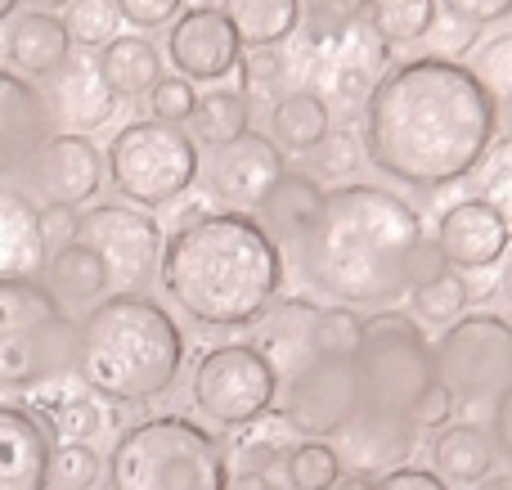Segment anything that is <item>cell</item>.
<instances>
[{"instance_id": "obj_10", "label": "cell", "mask_w": 512, "mask_h": 490, "mask_svg": "<svg viewBox=\"0 0 512 490\" xmlns=\"http://www.w3.org/2000/svg\"><path fill=\"white\" fill-rule=\"evenodd\" d=\"M279 401V369L252 342H221L194 365V405L221 428H252Z\"/></svg>"}, {"instance_id": "obj_42", "label": "cell", "mask_w": 512, "mask_h": 490, "mask_svg": "<svg viewBox=\"0 0 512 490\" xmlns=\"http://www.w3.org/2000/svg\"><path fill=\"white\" fill-rule=\"evenodd\" d=\"M373 490H450L432 468H418V464H400L387 468L382 477H373Z\"/></svg>"}, {"instance_id": "obj_15", "label": "cell", "mask_w": 512, "mask_h": 490, "mask_svg": "<svg viewBox=\"0 0 512 490\" xmlns=\"http://www.w3.org/2000/svg\"><path fill=\"white\" fill-rule=\"evenodd\" d=\"M32 189L41 194L45 207H86L104 185V153L86 140V135H63L50 131V140L32 153L23 171Z\"/></svg>"}, {"instance_id": "obj_38", "label": "cell", "mask_w": 512, "mask_h": 490, "mask_svg": "<svg viewBox=\"0 0 512 490\" xmlns=\"http://www.w3.org/2000/svg\"><path fill=\"white\" fill-rule=\"evenodd\" d=\"M194 104H198V90H194V81H185V77H162L158 86L149 90V117L153 122L185 126L189 117H194Z\"/></svg>"}, {"instance_id": "obj_47", "label": "cell", "mask_w": 512, "mask_h": 490, "mask_svg": "<svg viewBox=\"0 0 512 490\" xmlns=\"http://www.w3.org/2000/svg\"><path fill=\"white\" fill-rule=\"evenodd\" d=\"M477 490H512V468H508V473H495L490 482H481Z\"/></svg>"}, {"instance_id": "obj_22", "label": "cell", "mask_w": 512, "mask_h": 490, "mask_svg": "<svg viewBox=\"0 0 512 490\" xmlns=\"http://www.w3.org/2000/svg\"><path fill=\"white\" fill-rule=\"evenodd\" d=\"M319 203H324V189H319L315 176H306V171H283V180L265 194V203L256 207V221H261V230L270 234L279 248H292V243L306 234V225L315 221Z\"/></svg>"}, {"instance_id": "obj_33", "label": "cell", "mask_w": 512, "mask_h": 490, "mask_svg": "<svg viewBox=\"0 0 512 490\" xmlns=\"http://www.w3.org/2000/svg\"><path fill=\"white\" fill-rule=\"evenodd\" d=\"M364 315L346 306H319L310 324V356H360Z\"/></svg>"}, {"instance_id": "obj_49", "label": "cell", "mask_w": 512, "mask_h": 490, "mask_svg": "<svg viewBox=\"0 0 512 490\" xmlns=\"http://www.w3.org/2000/svg\"><path fill=\"white\" fill-rule=\"evenodd\" d=\"M18 5H23V0H0V23H5V18H9V14H14V9H18Z\"/></svg>"}, {"instance_id": "obj_17", "label": "cell", "mask_w": 512, "mask_h": 490, "mask_svg": "<svg viewBox=\"0 0 512 490\" xmlns=\"http://www.w3.org/2000/svg\"><path fill=\"white\" fill-rule=\"evenodd\" d=\"M45 81H50V86H45L41 95H45V108H50V126L59 122L63 135H86L117 113V95L104 86L99 59H90V54L72 50L68 63Z\"/></svg>"}, {"instance_id": "obj_14", "label": "cell", "mask_w": 512, "mask_h": 490, "mask_svg": "<svg viewBox=\"0 0 512 490\" xmlns=\"http://www.w3.org/2000/svg\"><path fill=\"white\" fill-rule=\"evenodd\" d=\"M512 248V225L486 198H459L436 221V252L445 270L454 275H481V270L504 266Z\"/></svg>"}, {"instance_id": "obj_48", "label": "cell", "mask_w": 512, "mask_h": 490, "mask_svg": "<svg viewBox=\"0 0 512 490\" xmlns=\"http://www.w3.org/2000/svg\"><path fill=\"white\" fill-rule=\"evenodd\" d=\"M27 5H32L36 14H50V9H59V5H72V0H27Z\"/></svg>"}, {"instance_id": "obj_12", "label": "cell", "mask_w": 512, "mask_h": 490, "mask_svg": "<svg viewBox=\"0 0 512 490\" xmlns=\"http://www.w3.org/2000/svg\"><path fill=\"white\" fill-rule=\"evenodd\" d=\"M77 243H86L104 261L108 284H117V293H144V284L162 266V248H167L162 225L126 203L90 207L77 225Z\"/></svg>"}, {"instance_id": "obj_1", "label": "cell", "mask_w": 512, "mask_h": 490, "mask_svg": "<svg viewBox=\"0 0 512 490\" xmlns=\"http://www.w3.org/2000/svg\"><path fill=\"white\" fill-rule=\"evenodd\" d=\"M499 131V99L459 59L423 54L373 81L360 113L364 158L405 189H450L477 176Z\"/></svg>"}, {"instance_id": "obj_21", "label": "cell", "mask_w": 512, "mask_h": 490, "mask_svg": "<svg viewBox=\"0 0 512 490\" xmlns=\"http://www.w3.org/2000/svg\"><path fill=\"white\" fill-rule=\"evenodd\" d=\"M5 54L9 63L18 68V77H32V81H45L68 63L72 54V36L63 27L59 14H18L14 27L5 36Z\"/></svg>"}, {"instance_id": "obj_24", "label": "cell", "mask_w": 512, "mask_h": 490, "mask_svg": "<svg viewBox=\"0 0 512 490\" xmlns=\"http://www.w3.org/2000/svg\"><path fill=\"white\" fill-rule=\"evenodd\" d=\"M333 135V108L315 90H288L270 108V140L283 153H310Z\"/></svg>"}, {"instance_id": "obj_5", "label": "cell", "mask_w": 512, "mask_h": 490, "mask_svg": "<svg viewBox=\"0 0 512 490\" xmlns=\"http://www.w3.org/2000/svg\"><path fill=\"white\" fill-rule=\"evenodd\" d=\"M185 369V329L144 293H113L77 324L72 374L113 405H149L176 387Z\"/></svg>"}, {"instance_id": "obj_20", "label": "cell", "mask_w": 512, "mask_h": 490, "mask_svg": "<svg viewBox=\"0 0 512 490\" xmlns=\"http://www.w3.org/2000/svg\"><path fill=\"white\" fill-rule=\"evenodd\" d=\"M499 468V450L481 423H445L432 432V473L445 486H481Z\"/></svg>"}, {"instance_id": "obj_45", "label": "cell", "mask_w": 512, "mask_h": 490, "mask_svg": "<svg viewBox=\"0 0 512 490\" xmlns=\"http://www.w3.org/2000/svg\"><path fill=\"white\" fill-rule=\"evenodd\" d=\"M499 126H504V135L512 140V90H508L504 99H499Z\"/></svg>"}, {"instance_id": "obj_44", "label": "cell", "mask_w": 512, "mask_h": 490, "mask_svg": "<svg viewBox=\"0 0 512 490\" xmlns=\"http://www.w3.org/2000/svg\"><path fill=\"white\" fill-rule=\"evenodd\" d=\"M333 490H373V477H369V473H346Z\"/></svg>"}, {"instance_id": "obj_32", "label": "cell", "mask_w": 512, "mask_h": 490, "mask_svg": "<svg viewBox=\"0 0 512 490\" xmlns=\"http://www.w3.org/2000/svg\"><path fill=\"white\" fill-rule=\"evenodd\" d=\"M36 419L45 423V432L59 441H86L104 428V410L95 405V396L86 392H68V396H45L36 401Z\"/></svg>"}, {"instance_id": "obj_23", "label": "cell", "mask_w": 512, "mask_h": 490, "mask_svg": "<svg viewBox=\"0 0 512 490\" xmlns=\"http://www.w3.org/2000/svg\"><path fill=\"white\" fill-rule=\"evenodd\" d=\"M99 72H104V86L117 99H149V90L162 81V54L149 36L131 32V36H113V41L99 50Z\"/></svg>"}, {"instance_id": "obj_30", "label": "cell", "mask_w": 512, "mask_h": 490, "mask_svg": "<svg viewBox=\"0 0 512 490\" xmlns=\"http://www.w3.org/2000/svg\"><path fill=\"white\" fill-rule=\"evenodd\" d=\"M409 306H414V320L418 324H432V329H450V324H459L463 315H468L472 306V288L463 275H454V270H436V275H427L423 284L409 288Z\"/></svg>"}, {"instance_id": "obj_16", "label": "cell", "mask_w": 512, "mask_h": 490, "mask_svg": "<svg viewBox=\"0 0 512 490\" xmlns=\"http://www.w3.org/2000/svg\"><path fill=\"white\" fill-rule=\"evenodd\" d=\"M167 59L185 81H221L243 63V41L221 14V5H198L171 23Z\"/></svg>"}, {"instance_id": "obj_13", "label": "cell", "mask_w": 512, "mask_h": 490, "mask_svg": "<svg viewBox=\"0 0 512 490\" xmlns=\"http://www.w3.org/2000/svg\"><path fill=\"white\" fill-rule=\"evenodd\" d=\"M288 162H283V149L261 131L239 135L225 149H212V162H207V189L212 198H221L225 212H256L265 203L274 185L283 180Z\"/></svg>"}, {"instance_id": "obj_37", "label": "cell", "mask_w": 512, "mask_h": 490, "mask_svg": "<svg viewBox=\"0 0 512 490\" xmlns=\"http://www.w3.org/2000/svg\"><path fill=\"white\" fill-rule=\"evenodd\" d=\"M477 185H481L477 198H486V203L512 225V140L490 144V153L477 167Z\"/></svg>"}, {"instance_id": "obj_8", "label": "cell", "mask_w": 512, "mask_h": 490, "mask_svg": "<svg viewBox=\"0 0 512 490\" xmlns=\"http://www.w3.org/2000/svg\"><path fill=\"white\" fill-rule=\"evenodd\" d=\"M104 167L113 189L135 207L176 203L203 176V158H198L194 135L185 126H167V122H153V117L126 122L113 135Z\"/></svg>"}, {"instance_id": "obj_19", "label": "cell", "mask_w": 512, "mask_h": 490, "mask_svg": "<svg viewBox=\"0 0 512 490\" xmlns=\"http://www.w3.org/2000/svg\"><path fill=\"white\" fill-rule=\"evenodd\" d=\"M50 432L23 405H0V490H50Z\"/></svg>"}, {"instance_id": "obj_18", "label": "cell", "mask_w": 512, "mask_h": 490, "mask_svg": "<svg viewBox=\"0 0 512 490\" xmlns=\"http://www.w3.org/2000/svg\"><path fill=\"white\" fill-rule=\"evenodd\" d=\"M45 140H50V108L41 86L0 68V180L23 176Z\"/></svg>"}, {"instance_id": "obj_29", "label": "cell", "mask_w": 512, "mask_h": 490, "mask_svg": "<svg viewBox=\"0 0 512 490\" xmlns=\"http://www.w3.org/2000/svg\"><path fill=\"white\" fill-rule=\"evenodd\" d=\"M364 18L382 45H414L436 32L441 0H369Z\"/></svg>"}, {"instance_id": "obj_31", "label": "cell", "mask_w": 512, "mask_h": 490, "mask_svg": "<svg viewBox=\"0 0 512 490\" xmlns=\"http://www.w3.org/2000/svg\"><path fill=\"white\" fill-rule=\"evenodd\" d=\"M346 477V464L337 446L328 441H301L283 455V482L288 490H333Z\"/></svg>"}, {"instance_id": "obj_43", "label": "cell", "mask_w": 512, "mask_h": 490, "mask_svg": "<svg viewBox=\"0 0 512 490\" xmlns=\"http://www.w3.org/2000/svg\"><path fill=\"white\" fill-rule=\"evenodd\" d=\"M490 441H495L499 459H508L512 464V387L499 396L495 405H490Z\"/></svg>"}, {"instance_id": "obj_7", "label": "cell", "mask_w": 512, "mask_h": 490, "mask_svg": "<svg viewBox=\"0 0 512 490\" xmlns=\"http://www.w3.org/2000/svg\"><path fill=\"white\" fill-rule=\"evenodd\" d=\"M77 324L32 275H0V392L45 387L72 369Z\"/></svg>"}, {"instance_id": "obj_46", "label": "cell", "mask_w": 512, "mask_h": 490, "mask_svg": "<svg viewBox=\"0 0 512 490\" xmlns=\"http://www.w3.org/2000/svg\"><path fill=\"white\" fill-rule=\"evenodd\" d=\"M499 293H504V302L512 306V248H508V257H504V279H499Z\"/></svg>"}, {"instance_id": "obj_39", "label": "cell", "mask_w": 512, "mask_h": 490, "mask_svg": "<svg viewBox=\"0 0 512 490\" xmlns=\"http://www.w3.org/2000/svg\"><path fill=\"white\" fill-rule=\"evenodd\" d=\"M117 14L126 23H135L140 32H153V27H171L180 14H185V0H113Z\"/></svg>"}, {"instance_id": "obj_41", "label": "cell", "mask_w": 512, "mask_h": 490, "mask_svg": "<svg viewBox=\"0 0 512 490\" xmlns=\"http://www.w3.org/2000/svg\"><path fill=\"white\" fill-rule=\"evenodd\" d=\"M36 225H41V243H45V257L68 243H77V225L81 216L72 207H36Z\"/></svg>"}, {"instance_id": "obj_40", "label": "cell", "mask_w": 512, "mask_h": 490, "mask_svg": "<svg viewBox=\"0 0 512 490\" xmlns=\"http://www.w3.org/2000/svg\"><path fill=\"white\" fill-rule=\"evenodd\" d=\"M441 5H445V14H450L454 23H463L468 32L512 18V0H441Z\"/></svg>"}, {"instance_id": "obj_35", "label": "cell", "mask_w": 512, "mask_h": 490, "mask_svg": "<svg viewBox=\"0 0 512 490\" xmlns=\"http://www.w3.org/2000/svg\"><path fill=\"white\" fill-rule=\"evenodd\" d=\"M104 477L99 455L86 441H63L50 455V486L54 490H95V482Z\"/></svg>"}, {"instance_id": "obj_28", "label": "cell", "mask_w": 512, "mask_h": 490, "mask_svg": "<svg viewBox=\"0 0 512 490\" xmlns=\"http://www.w3.org/2000/svg\"><path fill=\"white\" fill-rule=\"evenodd\" d=\"M189 126H194V144L225 149V144H234L239 135L252 131L248 95L243 90H207V95H198Z\"/></svg>"}, {"instance_id": "obj_9", "label": "cell", "mask_w": 512, "mask_h": 490, "mask_svg": "<svg viewBox=\"0 0 512 490\" xmlns=\"http://www.w3.org/2000/svg\"><path fill=\"white\" fill-rule=\"evenodd\" d=\"M436 383L454 405H495L512 387V320L495 311H468L432 342Z\"/></svg>"}, {"instance_id": "obj_27", "label": "cell", "mask_w": 512, "mask_h": 490, "mask_svg": "<svg viewBox=\"0 0 512 490\" xmlns=\"http://www.w3.org/2000/svg\"><path fill=\"white\" fill-rule=\"evenodd\" d=\"M221 14L248 50H274L301 27V0H221Z\"/></svg>"}, {"instance_id": "obj_11", "label": "cell", "mask_w": 512, "mask_h": 490, "mask_svg": "<svg viewBox=\"0 0 512 490\" xmlns=\"http://www.w3.org/2000/svg\"><path fill=\"white\" fill-rule=\"evenodd\" d=\"M360 405V374H355V356H310L279 383V419L306 441L342 437L355 419Z\"/></svg>"}, {"instance_id": "obj_34", "label": "cell", "mask_w": 512, "mask_h": 490, "mask_svg": "<svg viewBox=\"0 0 512 490\" xmlns=\"http://www.w3.org/2000/svg\"><path fill=\"white\" fill-rule=\"evenodd\" d=\"M369 0H301V23L310 41H342L355 23H364Z\"/></svg>"}, {"instance_id": "obj_2", "label": "cell", "mask_w": 512, "mask_h": 490, "mask_svg": "<svg viewBox=\"0 0 512 490\" xmlns=\"http://www.w3.org/2000/svg\"><path fill=\"white\" fill-rule=\"evenodd\" d=\"M301 284L319 306L346 311H396L409 288L445 266L423 216L396 189L351 180L324 189L315 221L292 243Z\"/></svg>"}, {"instance_id": "obj_6", "label": "cell", "mask_w": 512, "mask_h": 490, "mask_svg": "<svg viewBox=\"0 0 512 490\" xmlns=\"http://www.w3.org/2000/svg\"><path fill=\"white\" fill-rule=\"evenodd\" d=\"M108 490H230L225 446L185 414H158L113 441Z\"/></svg>"}, {"instance_id": "obj_36", "label": "cell", "mask_w": 512, "mask_h": 490, "mask_svg": "<svg viewBox=\"0 0 512 490\" xmlns=\"http://www.w3.org/2000/svg\"><path fill=\"white\" fill-rule=\"evenodd\" d=\"M117 23H122V14L113 0H72L68 18H63L72 45H99V50L117 36Z\"/></svg>"}, {"instance_id": "obj_26", "label": "cell", "mask_w": 512, "mask_h": 490, "mask_svg": "<svg viewBox=\"0 0 512 490\" xmlns=\"http://www.w3.org/2000/svg\"><path fill=\"white\" fill-rule=\"evenodd\" d=\"M45 288L63 311L68 306H95L108 293V270L86 243H68V248L45 257Z\"/></svg>"}, {"instance_id": "obj_4", "label": "cell", "mask_w": 512, "mask_h": 490, "mask_svg": "<svg viewBox=\"0 0 512 490\" xmlns=\"http://www.w3.org/2000/svg\"><path fill=\"white\" fill-rule=\"evenodd\" d=\"M360 405L351 428L337 437L346 473L400 468L418 446V410L436 392L432 338L405 311H378L364 320V342L355 356Z\"/></svg>"}, {"instance_id": "obj_25", "label": "cell", "mask_w": 512, "mask_h": 490, "mask_svg": "<svg viewBox=\"0 0 512 490\" xmlns=\"http://www.w3.org/2000/svg\"><path fill=\"white\" fill-rule=\"evenodd\" d=\"M32 266H45L36 207L23 189L0 180V275H27Z\"/></svg>"}, {"instance_id": "obj_3", "label": "cell", "mask_w": 512, "mask_h": 490, "mask_svg": "<svg viewBox=\"0 0 512 490\" xmlns=\"http://www.w3.org/2000/svg\"><path fill=\"white\" fill-rule=\"evenodd\" d=\"M158 279L203 329H248L283 288V248L252 212H194L171 230Z\"/></svg>"}]
</instances>
